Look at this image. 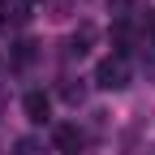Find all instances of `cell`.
Wrapping results in <instances>:
<instances>
[{
	"mask_svg": "<svg viewBox=\"0 0 155 155\" xmlns=\"http://www.w3.org/2000/svg\"><path fill=\"white\" fill-rule=\"evenodd\" d=\"M95 86H99V91H125V86H129V61H125V56H108V61H99V69H95Z\"/></svg>",
	"mask_w": 155,
	"mask_h": 155,
	"instance_id": "cell-1",
	"label": "cell"
},
{
	"mask_svg": "<svg viewBox=\"0 0 155 155\" xmlns=\"http://www.w3.org/2000/svg\"><path fill=\"white\" fill-rule=\"evenodd\" d=\"M52 142H56V151H65V155H78V151L86 147V134L78 129V125H56Z\"/></svg>",
	"mask_w": 155,
	"mask_h": 155,
	"instance_id": "cell-2",
	"label": "cell"
},
{
	"mask_svg": "<svg viewBox=\"0 0 155 155\" xmlns=\"http://www.w3.org/2000/svg\"><path fill=\"white\" fill-rule=\"evenodd\" d=\"M22 112H26V121L43 125L48 116H52V99H48L43 91H26V99H22Z\"/></svg>",
	"mask_w": 155,
	"mask_h": 155,
	"instance_id": "cell-3",
	"label": "cell"
},
{
	"mask_svg": "<svg viewBox=\"0 0 155 155\" xmlns=\"http://www.w3.org/2000/svg\"><path fill=\"white\" fill-rule=\"evenodd\" d=\"M9 155H48V147H43V138H35V134H22Z\"/></svg>",
	"mask_w": 155,
	"mask_h": 155,
	"instance_id": "cell-4",
	"label": "cell"
},
{
	"mask_svg": "<svg viewBox=\"0 0 155 155\" xmlns=\"http://www.w3.org/2000/svg\"><path fill=\"white\" fill-rule=\"evenodd\" d=\"M26 0H0V22H26Z\"/></svg>",
	"mask_w": 155,
	"mask_h": 155,
	"instance_id": "cell-5",
	"label": "cell"
},
{
	"mask_svg": "<svg viewBox=\"0 0 155 155\" xmlns=\"http://www.w3.org/2000/svg\"><path fill=\"white\" fill-rule=\"evenodd\" d=\"M147 35L155 39V9H151V17H147Z\"/></svg>",
	"mask_w": 155,
	"mask_h": 155,
	"instance_id": "cell-6",
	"label": "cell"
},
{
	"mask_svg": "<svg viewBox=\"0 0 155 155\" xmlns=\"http://www.w3.org/2000/svg\"><path fill=\"white\" fill-rule=\"evenodd\" d=\"M26 5H43V0H26Z\"/></svg>",
	"mask_w": 155,
	"mask_h": 155,
	"instance_id": "cell-7",
	"label": "cell"
},
{
	"mask_svg": "<svg viewBox=\"0 0 155 155\" xmlns=\"http://www.w3.org/2000/svg\"><path fill=\"white\" fill-rule=\"evenodd\" d=\"M147 155H155V147H151V151H147Z\"/></svg>",
	"mask_w": 155,
	"mask_h": 155,
	"instance_id": "cell-8",
	"label": "cell"
}]
</instances>
